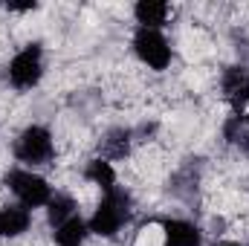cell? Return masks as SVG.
<instances>
[{"mask_svg":"<svg viewBox=\"0 0 249 246\" xmlns=\"http://www.w3.org/2000/svg\"><path fill=\"white\" fill-rule=\"evenodd\" d=\"M130 206H133V200H130V194H127L124 188L116 185V188L105 191L102 203L96 206L93 217L87 220V223H90V235L116 238V235L122 232V226L130 220Z\"/></svg>","mask_w":249,"mask_h":246,"instance_id":"obj_1","label":"cell"},{"mask_svg":"<svg viewBox=\"0 0 249 246\" xmlns=\"http://www.w3.org/2000/svg\"><path fill=\"white\" fill-rule=\"evenodd\" d=\"M55 154V145H53V133L50 127L44 124H29L18 133L15 139V157L18 162H23L26 168H35V165H47Z\"/></svg>","mask_w":249,"mask_h":246,"instance_id":"obj_2","label":"cell"},{"mask_svg":"<svg viewBox=\"0 0 249 246\" xmlns=\"http://www.w3.org/2000/svg\"><path fill=\"white\" fill-rule=\"evenodd\" d=\"M6 185L18 197V203L26 209H41L53 200V185L41 174H35L32 168H12L6 174Z\"/></svg>","mask_w":249,"mask_h":246,"instance_id":"obj_3","label":"cell"},{"mask_svg":"<svg viewBox=\"0 0 249 246\" xmlns=\"http://www.w3.org/2000/svg\"><path fill=\"white\" fill-rule=\"evenodd\" d=\"M6 75H9V84L15 90H32L44 78V50H41V44H26L20 53H15Z\"/></svg>","mask_w":249,"mask_h":246,"instance_id":"obj_4","label":"cell"},{"mask_svg":"<svg viewBox=\"0 0 249 246\" xmlns=\"http://www.w3.org/2000/svg\"><path fill=\"white\" fill-rule=\"evenodd\" d=\"M133 53L151 70H165L171 64V47L160 29H136L133 32Z\"/></svg>","mask_w":249,"mask_h":246,"instance_id":"obj_5","label":"cell"},{"mask_svg":"<svg viewBox=\"0 0 249 246\" xmlns=\"http://www.w3.org/2000/svg\"><path fill=\"white\" fill-rule=\"evenodd\" d=\"M200 244H203V235L191 220H183V217L162 220V246H200Z\"/></svg>","mask_w":249,"mask_h":246,"instance_id":"obj_6","label":"cell"},{"mask_svg":"<svg viewBox=\"0 0 249 246\" xmlns=\"http://www.w3.org/2000/svg\"><path fill=\"white\" fill-rule=\"evenodd\" d=\"M32 226V211L20 203H12V206H3L0 209V238L12 241V238H20L26 235Z\"/></svg>","mask_w":249,"mask_h":246,"instance_id":"obj_7","label":"cell"},{"mask_svg":"<svg viewBox=\"0 0 249 246\" xmlns=\"http://www.w3.org/2000/svg\"><path fill=\"white\" fill-rule=\"evenodd\" d=\"M223 96L235 105V110H241L249 102V70L247 67H229L220 78Z\"/></svg>","mask_w":249,"mask_h":246,"instance_id":"obj_8","label":"cell"},{"mask_svg":"<svg viewBox=\"0 0 249 246\" xmlns=\"http://www.w3.org/2000/svg\"><path fill=\"white\" fill-rule=\"evenodd\" d=\"M168 15H171V6L162 0H139L133 6V18H136L139 29H160V26H165Z\"/></svg>","mask_w":249,"mask_h":246,"instance_id":"obj_9","label":"cell"},{"mask_svg":"<svg viewBox=\"0 0 249 246\" xmlns=\"http://www.w3.org/2000/svg\"><path fill=\"white\" fill-rule=\"evenodd\" d=\"M87 235H90V223H87L84 217H78V214L70 217L67 223H61V226L53 232V238H55L58 246H84Z\"/></svg>","mask_w":249,"mask_h":246,"instance_id":"obj_10","label":"cell"},{"mask_svg":"<svg viewBox=\"0 0 249 246\" xmlns=\"http://www.w3.org/2000/svg\"><path fill=\"white\" fill-rule=\"evenodd\" d=\"M130 145H133V133L127 127H113L105 133L102 139V151H105V159H124L130 154Z\"/></svg>","mask_w":249,"mask_h":246,"instance_id":"obj_11","label":"cell"},{"mask_svg":"<svg viewBox=\"0 0 249 246\" xmlns=\"http://www.w3.org/2000/svg\"><path fill=\"white\" fill-rule=\"evenodd\" d=\"M84 177H87L93 185H99L102 191L116 188V168H113V162H110V159H105V157L90 159V162H87V168H84Z\"/></svg>","mask_w":249,"mask_h":246,"instance_id":"obj_12","label":"cell"},{"mask_svg":"<svg viewBox=\"0 0 249 246\" xmlns=\"http://www.w3.org/2000/svg\"><path fill=\"white\" fill-rule=\"evenodd\" d=\"M75 200L70 194H53V200L47 203V220L53 229H58L61 223H67L70 217H75Z\"/></svg>","mask_w":249,"mask_h":246,"instance_id":"obj_13","label":"cell"},{"mask_svg":"<svg viewBox=\"0 0 249 246\" xmlns=\"http://www.w3.org/2000/svg\"><path fill=\"white\" fill-rule=\"evenodd\" d=\"M9 9L12 12H32V9H38V3H9Z\"/></svg>","mask_w":249,"mask_h":246,"instance_id":"obj_14","label":"cell"},{"mask_svg":"<svg viewBox=\"0 0 249 246\" xmlns=\"http://www.w3.org/2000/svg\"><path fill=\"white\" fill-rule=\"evenodd\" d=\"M220 246H241V244H235V241H226V244H220Z\"/></svg>","mask_w":249,"mask_h":246,"instance_id":"obj_15","label":"cell"}]
</instances>
